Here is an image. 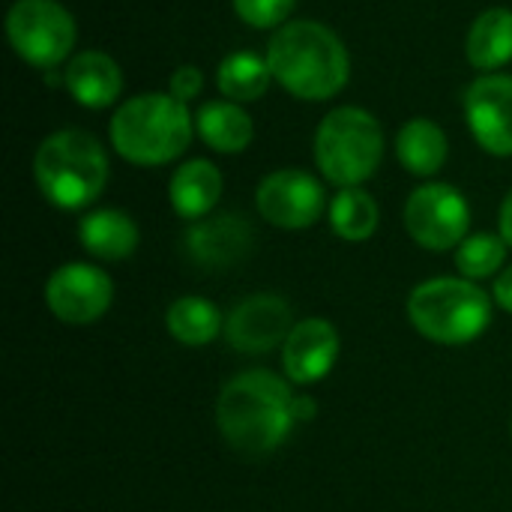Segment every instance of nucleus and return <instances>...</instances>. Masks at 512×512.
<instances>
[{
    "label": "nucleus",
    "mask_w": 512,
    "mask_h": 512,
    "mask_svg": "<svg viewBox=\"0 0 512 512\" xmlns=\"http://www.w3.org/2000/svg\"><path fill=\"white\" fill-rule=\"evenodd\" d=\"M294 402L297 396L285 378L267 369H249L222 387L216 399V426L234 450L264 456L291 438L297 426Z\"/></svg>",
    "instance_id": "f257e3e1"
},
{
    "label": "nucleus",
    "mask_w": 512,
    "mask_h": 512,
    "mask_svg": "<svg viewBox=\"0 0 512 512\" xmlns=\"http://www.w3.org/2000/svg\"><path fill=\"white\" fill-rule=\"evenodd\" d=\"M273 81L303 102H327L345 90L351 78V54L345 42L321 21L300 18L273 30L267 42Z\"/></svg>",
    "instance_id": "f03ea898"
},
{
    "label": "nucleus",
    "mask_w": 512,
    "mask_h": 512,
    "mask_svg": "<svg viewBox=\"0 0 512 512\" xmlns=\"http://www.w3.org/2000/svg\"><path fill=\"white\" fill-rule=\"evenodd\" d=\"M192 132L195 117L189 114V105L162 90L120 102L108 123L111 147L138 168H159L180 159L192 144Z\"/></svg>",
    "instance_id": "7ed1b4c3"
},
{
    "label": "nucleus",
    "mask_w": 512,
    "mask_h": 512,
    "mask_svg": "<svg viewBox=\"0 0 512 512\" xmlns=\"http://www.w3.org/2000/svg\"><path fill=\"white\" fill-rule=\"evenodd\" d=\"M33 177L42 198L57 210H84L108 183L105 147L84 129H57L36 147Z\"/></svg>",
    "instance_id": "20e7f679"
},
{
    "label": "nucleus",
    "mask_w": 512,
    "mask_h": 512,
    "mask_svg": "<svg viewBox=\"0 0 512 512\" xmlns=\"http://www.w3.org/2000/svg\"><path fill=\"white\" fill-rule=\"evenodd\" d=\"M408 321L435 345H471L492 324V297L474 279L438 276L411 291Z\"/></svg>",
    "instance_id": "39448f33"
},
{
    "label": "nucleus",
    "mask_w": 512,
    "mask_h": 512,
    "mask_svg": "<svg viewBox=\"0 0 512 512\" xmlns=\"http://www.w3.org/2000/svg\"><path fill=\"white\" fill-rule=\"evenodd\" d=\"M384 159V126L360 105L333 108L315 132V165L339 189L363 186Z\"/></svg>",
    "instance_id": "423d86ee"
},
{
    "label": "nucleus",
    "mask_w": 512,
    "mask_h": 512,
    "mask_svg": "<svg viewBox=\"0 0 512 512\" xmlns=\"http://www.w3.org/2000/svg\"><path fill=\"white\" fill-rule=\"evenodd\" d=\"M6 36L24 63L54 69L69 63L78 24L60 0H15L6 12Z\"/></svg>",
    "instance_id": "0eeeda50"
},
{
    "label": "nucleus",
    "mask_w": 512,
    "mask_h": 512,
    "mask_svg": "<svg viewBox=\"0 0 512 512\" xmlns=\"http://www.w3.org/2000/svg\"><path fill=\"white\" fill-rule=\"evenodd\" d=\"M405 231L429 252H450L471 231V204L450 183H423L405 201Z\"/></svg>",
    "instance_id": "6e6552de"
},
{
    "label": "nucleus",
    "mask_w": 512,
    "mask_h": 512,
    "mask_svg": "<svg viewBox=\"0 0 512 512\" xmlns=\"http://www.w3.org/2000/svg\"><path fill=\"white\" fill-rule=\"evenodd\" d=\"M255 207L273 228L303 231L312 228L330 204L318 177L300 168H279L258 183Z\"/></svg>",
    "instance_id": "1a4fd4ad"
},
{
    "label": "nucleus",
    "mask_w": 512,
    "mask_h": 512,
    "mask_svg": "<svg viewBox=\"0 0 512 512\" xmlns=\"http://www.w3.org/2000/svg\"><path fill=\"white\" fill-rule=\"evenodd\" d=\"M114 300V282L105 270L84 261H69L57 267L45 282L48 312L69 327L96 324Z\"/></svg>",
    "instance_id": "9d476101"
},
{
    "label": "nucleus",
    "mask_w": 512,
    "mask_h": 512,
    "mask_svg": "<svg viewBox=\"0 0 512 512\" xmlns=\"http://www.w3.org/2000/svg\"><path fill=\"white\" fill-rule=\"evenodd\" d=\"M462 105L474 141L492 156H512V75H480L468 84Z\"/></svg>",
    "instance_id": "9b49d317"
},
{
    "label": "nucleus",
    "mask_w": 512,
    "mask_h": 512,
    "mask_svg": "<svg viewBox=\"0 0 512 512\" xmlns=\"http://www.w3.org/2000/svg\"><path fill=\"white\" fill-rule=\"evenodd\" d=\"M294 309L279 294H252L225 318V339L240 354H267L294 330Z\"/></svg>",
    "instance_id": "f8f14e48"
},
{
    "label": "nucleus",
    "mask_w": 512,
    "mask_h": 512,
    "mask_svg": "<svg viewBox=\"0 0 512 512\" xmlns=\"http://www.w3.org/2000/svg\"><path fill=\"white\" fill-rule=\"evenodd\" d=\"M183 246H186V255L192 258V264H198L204 270H225L252 252L255 231H252L249 219L234 216V213L207 216V219L192 222V228L183 234Z\"/></svg>",
    "instance_id": "ddd939ff"
},
{
    "label": "nucleus",
    "mask_w": 512,
    "mask_h": 512,
    "mask_svg": "<svg viewBox=\"0 0 512 512\" xmlns=\"http://www.w3.org/2000/svg\"><path fill=\"white\" fill-rule=\"evenodd\" d=\"M339 360V330L327 318L297 321L282 345V369L291 384L309 387L324 381Z\"/></svg>",
    "instance_id": "4468645a"
},
{
    "label": "nucleus",
    "mask_w": 512,
    "mask_h": 512,
    "mask_svg": "<svg viewBox=\"0 0 512 512\" xmlns=\"http://www.w3.org/2000/svg\"><path fill=\"white\" fill-rule=\"evenodd\" d=\"M69 96L84 108H108L123 93V69L105 51H78L63 69Z\"/></svg>",
    "instance_id": "2eb2a0df"
},
{
    "label": "nucleus",
    "mask_w": 512,
    "mask_h": 512,
    "mask_svg": "<svg viewBox=\"0 0 512 512\" xmlns=\"http://www.w3.org/2000/svg\"><path fill=\"white\" fill-rule=\"evenodd\" d=\"M222 198V171L210 159H186L168 183V201L186 222L207 219Z\"/></svg>",
    "instance_id": "dca6fc26"
},
{
    "label": "nucleus",
    "mask_w": 512,
    "mask_h": 512,
    "mask_svg": "<svg viewBox=\"0 0 512 512\" xmlns=\"http://www.w3.org/2000/svg\"><path fill=\"white\" fill-rule=\"evenodd\" d=\"M78 240H81L84 252L99 258V261H123L138 249L141 231L129 213L114 210V207H102V210H90L81 219Z\"/></svg>",
    "instance_id": "f3484780"
},
{
    "label": "nucleus",
    "mask_w": 512,
    "mask_h": 512,
    "mask_svg": "<svg viewBox=\"0 0 512 512\" xmlns=\"http://www.w3.org/2000/svg\"><path fill=\"white\" fill-rule=\"evenodd\" d=\"M195 132L201 135V141L225 156L243 153L252 138H255V123L249 117V111L240 102L231 99H213L204 102L195 114Z\"/></svg>",
    "instance_id": "a211bd4d"
},
{
    "label": "nucleus",
    "mask_w": 512,
    "mask_h": 512,
    "mask_svg": "<svg viewBox=\"0 0 512 512\" xmlns=\"http://www.w3.org/2000/svg\"><path fill=\"white\" fill-rule=\"evenodd\" d=\"M396 156L408 174L435 177L447 165V156H450L447 132L429 117H414L396 135Z\"/></svg>",
    "instance_id": "6ab92c4d"
},
{
    "label": "nucleus",
    "mask_w": 512,
    "mask_h": 512,
    "mask_svg": "<svg viewBox=\"0 0 512 512\" xmlns=\"http://www.w3.org/2000/svg\"><path fill=\"white\" fill-rule=\"evenodd\" d=\"M468 63L480 72H495L512 60V9L492 6L480 12L465 42Z\"/></svg>",
    "instance_id": "aec40b11"
},
{
    "label": "nucleus",
    "mask_w": 512,
    "mask_h": 512,
    "mask_svg": "<svg viewBox=\"0 0 512 512\" xmlns=\"http://www.w3.org/2000/svg\"><path fill=\"white\" fill-rule=\"evenodd\" d=\"M165 327L168 333L186 345V348H204L210 345L219 330H225V318L216 309V303H210L207 297H177L168 312H165Z\"/></svg>",
    "instance_id": "412c9836"
},
{
    "label": "nucleus",
    "mask_w": 512,
    "mask_h": 512,
    "mask_svg": "<svg viewBox=\"0 0 512 512\" xmlns=\"http://www.w3.org/2000/svg\"><path fill=\"white\" fill-rule=\"evenodd\" d=\"M273 72L267 57L255 51H231L216 69V87L231 102H255L270 90Z\"/></svg>",
    "instance_id": "4be33fe9"
},
{
    "label": "nucleus",
    "mask_w": 512,
    "mask_h": 512,
    "mask_svg": "<svg viewBox=\"0 0 512 512\" xmlns=\"http://www.w3.org/2000/svg\"><path fill=\"white\" fill-rule=\"evenodd\" d=\"M327 216H330L333 234L342 237V240H348V243L369 240L378 231V222H381L378 201L363 186L339 189L336 198L327 207Z\"/></svg>",
    "instance_id": "5701e85b"
},
{
    "label": "nucleus",
    "mask_w": 512,
    "mask_h": 512,
    "mask_svg": "<svg viewBox=\"0 0 512 512\" xmlns=\"http://www.w3.org/2000/svg\"><path fill=\"white\" fill-rule=\"evenodd\" d=\"M507 261V240L501 234H468L456 249V267L465 279H489Z\"/></svg>",
    "instance_id": "b1692460"
},
{
    "label": "nucleus",
    "mask_w": 512,
    "mask_h": 512,
    "mask_svg": "<svg viewBox=\"0 0 512 512\" xmlns=\"http://www.w3.org/2000/svg\"><path fill=\"white\" fill-rule=\"evenodd\" d=\"M240 21H246L255 30H279L288 24V15L294 12L297 0H231Z\"/></svg>",
    "instance_id": "393cba45"
},
{
    "label": "nucleus",
    "mask_w": 512,
    "mask_h": 512,
    "mask_svg": "<svg viewBox=\"0 0 512 512\" xmlns=\"http://www.w3.org/2000/svg\"><path fill=\"white\" fill-rule=\"evenodd\" d=\"M201 87H204V72H201L195 63L177 66V69L171 72V78H168V93H171L174 99H180V102L195 99V96L201 93Z\"/></svg>",
    "instance_id": "a878e982"
},
{
    "label": "nucleus",
    "mask_w": 512,
    "mask_h": 512,
    "mask_svg": "<svg viewBox=\"0 0 512 512\" xmlns=\"http://www.w3.org/2000/svg\"><path fill=\"white\" fill-rule=\"evenodd\" d=\"M492 297H495V303L504 309V312H510L512 315V264L495 279V288H492Z\"/></svg>",
    "instance_id": "bb28decb"
},
{
    "label": "nucleus",
    "mask_w": 512,
    "mask_h": 512,
    "mask_svg": "<svg viewBox=\"0 0 512 512\" xmlns=\"http://www.w3.org/2000/svg\"><path fill=\"white\" fill-rule=\"evenodd\" d=\"M498 234L507 240V246L512 249V189L507 192V198H504V204H501V213H498Z\"/></svg>",
    "instance_id": "cd10ccee"
},
{
    "label": "nucleus",
    "mask_w": 512,
    "mask_h": 512,
    "mask_svg": "<svg viewBox=\"0 0 512 512\" xmlns=\"http://www.w3.org/2000/svg\"><path fill=\"white\" fill-rule=\"evenodd\" d=\"M294 414H297V423L309 420V417L315 414V402H312V399H306V396H297V402H294Z\"/></svg>",
    "instance_id": "c85d7f7f"
}]
</instances>
